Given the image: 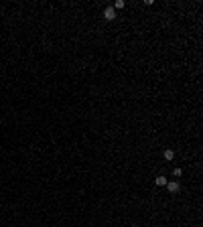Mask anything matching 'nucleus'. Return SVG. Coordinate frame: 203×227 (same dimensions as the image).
<instances>
[{
  "label": "nucleus",
  "instance_id": "1",
  "mask_svg": "<svg viewBox=\"0 0 203 227\" xmlns=\"http://www.w3.org/2000/svg\"><path fill=\"white\" fill-rule=\"evenodd\" d=\"M164 187L169 188L171 193H179V191H181V184H179V183H177V180H169V183L164 184Z\"/></svg>",
  "mask_w": 203,
  "mask_h": 227
},
{
  "label": "nucleus",
  "instance_id": "2",
  "mask_svg": "<svg viewBox=\"0 0 203 227\" xmlns=\"http://www.w3.org/2000/svg\"><path fill=\"white\" fill-rule=\"evenodd\" d=\"M104 18H106V20H114V18H116V10L112 8V6H108V8L104 10Z\"/></svg>",
  "mask_w": 203,
  "mask_h": 227
},
{
  "label": "nucleus",
  "instance_id": "5",
  "mask_svg": "<svg viewBox=\"0 0 203 227\" xmlns=\"http://www.w3.org/2000/svg\"><path fill=\"white\" fill-rule=\"evenodd\" d=\"M112 8H114V10H120V8H124V2H122V0H118V2H116V4H114V6H112Z\"/></svg>",
  "mask_w": 203,
  "mask_h": 227
},
{
  "label": "nucleus",
  "instance_id": "4",
  "mask_svg": "<svg viewBox=\"0 0 203 227\" xmlns=\"http://www.w3.org/2000/svg\"><path fill=\"white\" fill-rule=\"evenodd\" d=\"M164 160H173L175 158V152H173V150H164Z\"/></svg>",
  "mask_w": 203,
  "mask_h": 227
},
{
  "label": "nucleus",
  "instance_id": "6",
  "mask_svg": "<svg viewBox=\"0 0 203 227\" xmlns=\"http://www.w3.org/2000/svg\"><path fill=\"white\" fill-rule=\"evenodd\" d=\"M181 174H183V170H181V168H175L173 170V176H181Z\"/></svg>",
  "mask_w": 203,
  "mask_h": 227
},
{
  "label": "nucleus",
  "instance_id": "3",
  "mask_svg": "<svg viewBox=\"0 0 203 227\" xmlns=\"http://www.w3.org/2000/svg\"><path fill=\"white\" fill-rule=\"evenodd\" d=\"M155 183H156V187H164V184L169 183V180L164 179V176H156V179H155Z\"/></svg>",
  "mask_w": 203,
  "mask_h": 227
}]
</instances>
